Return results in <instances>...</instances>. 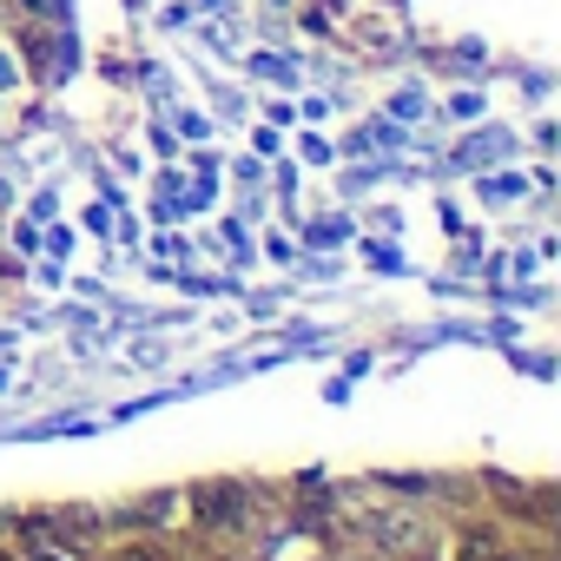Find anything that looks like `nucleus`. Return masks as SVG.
<instances>
[{
  "label": "nucleus",
  "instance_id": "obj_1",
  "mask_svg": "<svg viewBox=\"0 0 561 561\" xmlns=\"http://www.w3.org/2000/svg\"><path fill=\"white\" fill-rule=\"evenodd\" d=\"M27 561H73L67 548H41V554H27Z\"/></svg>",
  "mask_w": 561,
  "mask_h": 561
},
{
  "label": "nucleus",
  "instance_id": "obj_2",
  "mask_svg": "<svg viewBox=\"0 0 561 561\" xmlns=\"http://www.w3.org/2000/svg\"><path fill=\"white\" fill-rule=\"evenodd\" d=\"M119 561H159V554H152V548H126Z\"/></svg>",
  "mask_w": 561,
  "mask_h": 561
},
{
  "label": "nucleus",
  "instance_id": "obj_3",
  "mask_svg": "<svg viewBox=\"0 0 561 561\" xmlns=\"http://www.w3.org/2000/svg\"><path fill=\"white\" fill-rule=\"evenodd\" d=\"M0 561H8V554H0Z\"/></svg>",
  "mask_w": 561,
  "mask_h": 561
}]
</instances>
